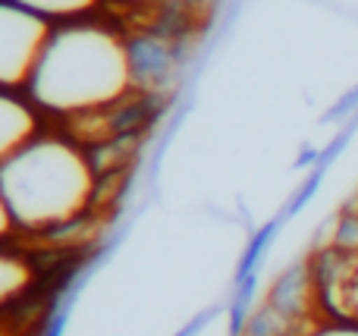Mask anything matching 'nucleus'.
I'll return each mask as SVG.
<instances>
[{
    "instance_id": "obj_1",
    "label": "nucleus",
    "mask_w": 358,
    "mask_h": 336,
    "mask_svg": "<svg viewBox=\"0 0 358 336\" xmlns=\"http://www.w3.org/2000/svg\"><path fill=\"white\" fill-rule=\"evenodd\" d=\"M129 82V50L113 31L101 25H66L50 35L29 88L48 110L82 113L120 101Z\"/></svg>"
},
{
    "instance_id": "obj_2",
    "label": "nucleus",
    "mask_w": 358,
    "mask_h": 336,
    "mask_svg": "<svg viewBox=\"0 0 358 336\" xmlns=\"http://www.w3.org/2000/svg\"><path fill=\"white\" fill-rule=\"evenodd\" d=\"M0 192L22 230H57L88 207L94 170L79 148L57 138L29 142L0 163Z\"/></svg>"
},
{
    "instance_id": "obj_3",
    "label": "nucleus",
    "mask_w": 358,
    "mask_h": 336,
    "mask_svg": "<svg viewBox=\"0 0 358 336\" xmlns=\"http://www.w3.org/2000/svg\"><path fill=\"white\" fill-rule=\"evenodd\" d=\"M50 35L54 31L44 16L0 0V88L31 82Z\"/></svg>"
},
{
    "instance_id": "obj_4",
    "label": "nucleus",
    "mask_w": 358,
    "mask_h": 336,
    "mask_svg": "<svg viewBox=\"0 0 358 336\" xmlns=\"http://www.w3.org/2000/svg\"><path fill=\"white\" fill-rule=\"evenodd\" d=\"M324 293L330 299V308L346 318V324H358V249L336 258L324 280Z\"/></svg>"
},
{
    "instance_id": "obj_5",
    "label": "nucleus",
    "mask_w": 358,
    "mask_h": 336,
    "mask_svg": "<svg viewBox=\"0 0 358 336\" xmlns=\"http://www.w3.org/2000/svg\"><path fill=\"white\" fill-rule=\"evenodd\" d=\"M35 136V113L19 98L0 92V163L22 151Z\"/></svg>"
},
{
    "instance_id": "obj_6",
    "label": "nucleus",
    "mask_w": 358,
    "mask_h": 336,
    "mask_svg": "<svg viewBox=\"0 0 358 336\" xmlns=\"http://www.w3.org/2000/svg\"><path fill=\"white\" fill-rule=\"evenodd\" d=\"M29 283H31L29 264L16 255H3V251H0V305L13 302L16 295H22Z\"/></svg>"
},
{
    "instance_id": "obj_7",
    "label": "nucleus",
    "mask_w": 358,
    "mask_h": 336,
    "mask_svg": "<svg viewBox=\"0 0 358 336\" xmlns=\"http://www.w3.org/2000/svg\"><path fill=\"white\" fill-rule=\"evenodd\" d=\"M10 3L25 6V10L50 19V16H79V13L92 10L94 0H10Z\"/></svg>"
},
{
    "instance_id": "obj_8",
    "label": "nucleus",
    "mask_w": 358,
    "mask_h": 336,
    "mask_svg": "<svg viewBox=\"0 0 358 336\" xmlns=\"http://www.w3.org/2000/svg\"><path fill=\"white\" fill-rule=\"evenodd\" d=\"M311 336H358V324H334V327H324V330H317Z\"/></svg>"
},
{
    "instance_id": "obj_9",
    "label": "nucleus",
    "mask_w": 358,
    "mask_h": 336,
    "mask_svg": "<svg viewBox=\"0 0 358 336\" xmlns=\"http://www.w3.org/2000/svg\"><path fill=\"white\" fill-rule=\"evenodd\" d=\"M13 214H10V207H6V198H3V192H0V239L6 236V233L13 230Z\"/></svg>"
}]
</instances>
